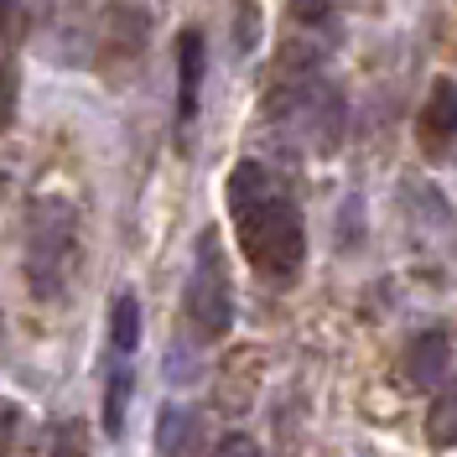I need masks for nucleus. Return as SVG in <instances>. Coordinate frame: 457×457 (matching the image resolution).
<instances>
[{
	"label": "nucleus",
	"mask_w": 457,
	"mask_h": 457,
	"mask_svg": "<svg viewBox=\"0 0 457 457\" xmlns=\"http://www.w3.org/2000/svg\"><path fill=\"white\" fill-rule=\"evenodd\" d=\"M73 250H79V224H73V203L68 198H37L27 213V286L31 296L53 302L68 286L73 270Z\"/></svg>",
	"instance_id": "f03ea898"
},
{
	"label": "nucleus",
	"mask_w": 457,
	"mask_h": 457,
	"mask_svg": "<svg viewBox=\"0 0 457 457\" xmlns=\"http://www.w3.org/2000/svg\"><path fill=\"white\" fill-rule=\"evenodd\" d=\"M228 213L239 228V250L255 265L265 281H296L302 255H307V228L296 203L276 187V177L260 167V162H239L228 171Z\"/></svg>",
	"instance_id": "f257e3e1"
},
{
	"label": "nucleus",
	"mask_w": 457,
	"mask_h": 457,
	"mask_svg": "<svg viewBox=\"0 0 457 457\" xmlns=\"http://www.w3.org/2000/svg\"><path fill=\"white\" fill-rule=\"evenodd\" d=\"M110 343L114 353H136L141 348V302L130 291H120L110 307Z\"/></svg>",
	"instance_id": "6e6552de"
},
{
	"label": "nucleus",
	"mask_w": 457,
	"mask_h": 457,
	"mask_svg": "<svg viewBox=\"0 0 457 457\" xmlns=\"http://www.w3.org/2000/svg\"><path fill=\"white\" fill-rule=\"evenodd\" d=\"M16 416H21V411H16L11 400H0V453H5V447H11V436H16Z\"/></svg>",
	"instance_id": "4468645a"
},
{
	"label": "nucleus",
	"mask_w": 457,
	"mask_h": 457,
	"mask_svg": "<svg viewBox=\"0 0 457 457\" xmlns=\"http://www.w3.org/2000/svg\"><path fill=\"white\" fill-rule=\"evenodd\" d=\"M427 442L436 453H453L457 447V379H447L436 395H431L427 411Z\"/></svg>",
	"instance_id": "423d86ee"
},
{
	"label": "nucleus",
	"mask_w": 457,
	"mask_h": 457,
	"mask_svg": "<svg viewBox=\"0 0 457 457\" xmlns=\"http://www.w3.org/2000/svg\"><path fill=\"white\" fill-rule=\"evenodd\" d=\"M291 11H296L302 21H322V16H328V0H291Z\"/></svg>",
	"instance_id": "2eb2a0df"
},
{
	"label": "nucleus",
	"mask_w": 457,
	"mask_h": 457,
	"mask_svg": "<svg viewBox=\"0 0 457 457\" xmlns=\"http://www.w3.org/2000/svg\"><path fill=\"white\" fill-rule=\"evenodd\" d=\"M447 364H453L447 338L442 333H421V338H411V348H405V385L411 390H431V385L447 379Z\"/></svg>",
	"instance_id": "39448f33"
},
{
	"label": "nucleus",
	"mask_w": 457,
	"mask_h": 457,
	"mask_svg": "<svg viewBox=\"0 0 457 457\" xmlns=\"http://www.w3.org/2000/svg\"><path fill=\"white\" fill-rule=\"evenodd\" d=\"M203 73H208L203 37H198V31H182V37H177V114H182V120H193V114H198Z\"/></svg>",
	"instance_id": "20e7f679"
},
{
	"label": "nucleus",
	"mask_w": 457,
	"mask_h": 457,
	"mask_svg": "<svg viewBox=\"0 0 457 457\" xmlns=\"http://www.w3.org/2000/svg\"><path fill=\"white\" fill-rule=\"evenodd\" d=\"M213 457H260V447L245 436V431H234V436H224V442H219V453H213Z\"/></svg>",
	"instance_id": "ddd939ff"
},
{
	"label": "nucleus",
	"mask_w": 457,
	"mask_h": 457,
	"mask_svg": "<svg viewBox=\"0 0 457 457\" xmlns=\"http://www.w3.org/2000/svg\"><path fill=\"white\" fill-rule=\"evenodd\" d=\"M47 457H88V436L79 421H62V427L53 431V453Z\"/></svg>",
	"instance_id": "9b49d317"
},
{
	"label": "nucleus",
	"mask_w": 457,
	"mask_h": 457,
	"mask_svg": "<svg viewBox=\"0 0 457 457\" xmlns=\"http://www.w3.org/2000/svg\"><path fill=\"white\" fill-rule=\"evenodd\" d=\"M130 390H136V374H130V370H114L110 374V390H104V431H110V436H120V431H125Z\"/></svg>",
	"instance_id": "1a4fd4ad"
},
{
	"label": "nucleus",
	"mask_w": 457,
	"mask_h": 457,
	"mask_svg": "<svg viewBox=\"0 0 457 457\" xmlns=\"http://www.w3.org/2000/svg\"><path fill=\"white\" fill-rule=\"evenodd\" d=\"M187 317H193V328L203 338H224L234 328V296H228L224 255H219L213 234L198 239V260H193V276H187Z\"/></svg>",
	"instance_id": "7ed1b4c3"
},
{
	"label": "nucleus",
	"mask_w": 457,
	"mask_h": 457,
	"mask_svg": "<svg viewBox=\"0 0 457 457\" xmlns=\"http://www.w3.org/2000/svg\"><path fill=\"white\" fill-rule=\"evenodd\" d=\"M239 53H250V47H255V37H260V11L255 5H250V0H245V11H239Z\"/></svg>",
	"instance_id": "f8f14e48"
},
{
	"label": "nucleus",
	"mask_w": 457,
	"mask_h": 457,
	"mask_svg": "<svg viewBox=\"0 0 457 457\" xmlns=\"http://www.w3.org/2000/svg\"><path fill=\"white\" fill-rule=\"evenodd\" d=\"M193 431H198L193 411H187V405H167V411L156 416V453L162 457H182L187 453V442H193Z\"/></svg>",
	"instance_id": "0eeeda50"
},
{
	"label": "nucleus",
	"mask_w": 457,
	"mask_h": 457,
	"mask_svg": "<svg viewBox=\"0 0 457 457\" xmlns=\"http://www.w3.org/2000/svg\"><path fill=\"white\" fill-rule=\"evenodd\" d=\"M427 130H436V136H457V84L453 79H442V84L431 88Z\"/></svg>",
	"instance_id": "9d476101"
}]
</instances>
